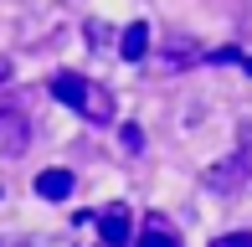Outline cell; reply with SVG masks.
I'll list each match as a JSON object with an SVG mask.
<instances>
[{
    "label": "cell",
    "mask_w": 252,
    "mask_h": 247,
    "mask_svg": "<svg viewBox=\"0 0 252 247\" xmlns=\"http://www.w3.org/2000/svg\"><path fill=\"white\" fill-rule=\"evenodd\" d=\"M139 144H144V134L134 129V124H124V150H139Z\"/></svg>",
    "instance_id": "9c48e42d"
},
{
    "label": "cell",
    "mask_w": 252,
    "mask_h": 247,
    "mask_svg": "<svg viewBox=\"0 0 252 247\" xmlns=\"http://www.w3.org/2000/svg\"><path fill=\"white\" fill-rule=\"evenodd\" d=\"M134 247H180V237H175V227H170L165 216H150L144 221V232H139V242Z\"/></svg>",
    "instance_id": "52a82bcc"
},
{
    "label": "cell",
    "mask_w": 252,
    "mask_h": 247,
    "mask_svg": "<svg viewBox=\"0 0 252 247\" xmlns=\"http://www.w3.org/2000/svg\"><path fill=\"white\" fill-rule=\"evenodd\" d=\"M52 98L67 108H77L88 124H113V93L103 83H88V77L77 72H57L52 77Z\"/></svg>",
    "instance_id": "6da1fadb"
},
{
    "label": "cell",
    "mask_w": 252,
    "mask_h": 247,
    "mask_svg": "<svg viewBox=\"0 0 252 247\" xmlns=\"http://www.w3.org/2000/svg\"><path fill=\"white\" fill-rule=\"evenodd\" d=\"M211 247H252V232H226V237H216Z\"/></svg>",
    "instance_id": "ba28073f"
},
{
    "label": "cell",
    "mask_w": 252,
    "mask_h": 247,
    "mask_svg": "<svg viewBox=\"0 0 252 247\" xmlns=\"http://www.w3.org/2000/svg\"><path fill=\"white\" fill-rule=\"evenodd\" d=\"M5 77H10V62H5V57H0V88H5Z\"/></svg>",
    "instance_id": "30bf717a"
},
{
    "label": "cell",
    "mask_w": 252,
    "mask_h": 247,
    "mask_svg": "<svg viewBox=\"0 0 252 247\" xmlns=\"http://www.w3.org/2000/svg\"><path fill=\"white\" fill-rule=\"evenodd\" d=\"M31 144V124L21 108H10V103H0V154H21Z\"/></svg>",
    "instance_id": "3957f363"
},
{
    "label": "cell",
    "mask_w": 252,
    "mask_h": 247,
    "mask_svg": "<svg viewBox=\"0 0 252 247\" xmlns=\"http://www.w3.org/2000/svg\"><path fill=\"white\" fill-rule=\"evenodd\" d=\"M242 67H247V72H252V57H242Z\"/></svg>",
    "instance_id": "8fae6325"
},
{
    "label": "cell",
    "mask_w": 252,
    "mask_h": 247,
    "mask_svg": "<svg viewBox=\"0 0 252 247\" xmlns=\"http://www.w3.org/2000/svg\"><path fill=\"white\" fill-rule=\"evenodd\" d=\"M119 57H124V62H144V57H150V26H144V21L124 26V36H119Z\"/></svg>",
    "instance_id": "5b68a950"
},
{
    "label": "cell",
    "mask_w": 252,
    "mask_h": 247,
    "mask_svg": "<svg viewBox=\"0 0 252 247\" xmlns=\"http://www.w3.org/2000/svg\"><path fill=\"white\" fill-rule=\"evenodd\" d=\"M98 232H103V247H129V206H108L98 216Z\"/></svg>",
    "instance_id": "277c9868"
},
{
    "label": "cell",
    "mask_w": 252,
    "mask_h": 247,
    "mask_svg": "<svg viewBox=\"0 0 252 247\" xmlns=\"http://www.w3.org/2000/svg\"><path fill=\"white\" fill-rule=\"evenodd\" d=\"M36 196L41 201H67L72 196V170H41L36 175Z\"/></svg>",
    "instance_id": "8992f818"
},
{
    "label": "cell",
    "mask_w": 252,
    "mask_h": 247,
    "mask_svg": "<svg viewBox=\"0 0 252 247\" xmlns=\"http://www.w3.org/2000/svg\"><path fill=\"white\" fill-rule=\"evenodd\" d=\"M247 181H252V119H242L232 154H221V160H216L211 170H206V185H211V190H221V196L242 190Z\"/></svg>",
    "instance_id": "7a4b0ae2"
}]
</instances>
